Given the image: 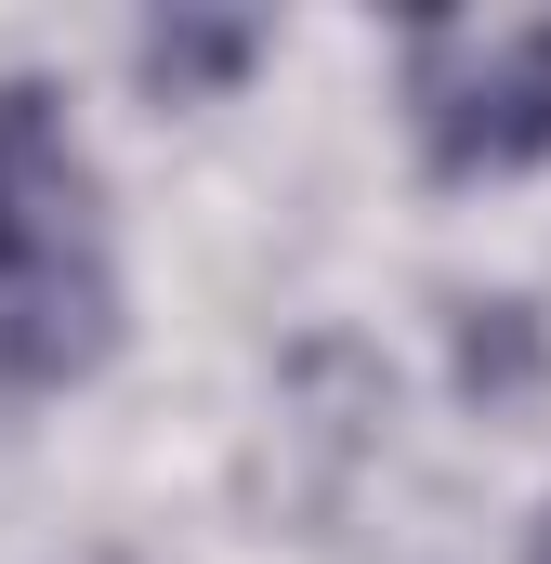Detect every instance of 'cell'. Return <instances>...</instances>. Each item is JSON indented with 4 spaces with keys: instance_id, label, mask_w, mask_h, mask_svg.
Returning <instances> with one entry per match:
<instances>
[{
    "instance_id": "6da1fadb",
    "label": "cell",
    "mask_w": 551,
    "mask_h": 564,
    "mask_svg": "<svg viewBox=\"0 0 551 564\" xmlns=\"http://www.w3.org/2000/svg\"><path fill=\"white\" fill-rule=\"evenodd\" d=\"M408 119H420V158L446 184L539 171L551 158V13L539 26H420Z\"/></svg>"
},
{
    "instance_id": "7a4b0ae2",
    "label": "cell",
    "mask_w": 551,
    "mask_h": 564,
    "mask_svg": "<svg viewBox=\"0 0 551 564\" xmlns=\"http://www.w3.org/2000/svg\"><path fill=\"white\" fill-rule=\"evenodd\" d=\"M79 250H106V224H93V158L66 132V93L0 79V276L13 263H79Z\"/></svg>"
},
{
    "instance_id": "3957f363",
    "label": "cell",
    "mask_w": 551,
    "mask_h": 564,
    "mask_svg": "<svg viewBox=\"0 0 551 564\" xmlns=\"http://www.w3.org/2000/svg\"><path fill=\"white\" fill-rule=\"evenodd\" d=\"M446 381L486 408V421H526L551 394V328H539V302H460V341H446Z\"/></svg>"
},
{
    "instance_id": "277c9868",
    "label": "cell",
    "mask_w": 551,
    "mask_h": 564,
    "mask_svg": "<svg viewBox=\"0 0 551 564\" xmlns=\"http://www.w3.org/2000/svg\"><path fill=\"white\" fill-rule=\"evenodd\" d=\"M132 66H144L158 106H210V93H237V79L263 66V26H250V13H158L132 40Z\"/></svg>"
},
{
    "instance_id": "5b68a950",
    "label": "cell",
    "mask_w": 551,
    "mask_h": 564,
    "mask_svg": "<svg viewBox=\"0 0 551 564\" xmlns=\"http://www.w3.org/2000/svg\"><path fill=\"white\" fill-rule=\"evenodd\" d=\"M539 564H551V512H539Z\"/></svg>"
}]
</instances>
